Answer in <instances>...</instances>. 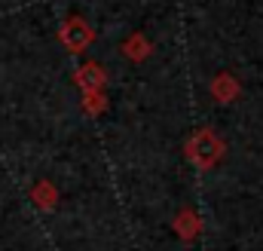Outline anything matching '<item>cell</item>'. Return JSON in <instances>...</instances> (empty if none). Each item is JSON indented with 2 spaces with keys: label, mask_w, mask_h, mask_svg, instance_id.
Segmentation results:
<instances>
[{
  "label": "cell",
  "mask_w": 263,
  "mask_h": 251,
  "mask_svg": "<svg viewBox=\"0 0 263 251\" xmlns=\"http://www.w3.org/2000/svg\"><path fill=\"white\" fill-rule=\"evenodd\" d=\"M220 153H223V144H220V138H217L211 129H199L196 135L187 141V156L196 163L199 169L214 166V163L220 159Z\"/></svg>",
  "instance_id": "6da1fadb"
},
{
  "label": "cell",
  "mask_w": 263,
  "mask_h": 251,
  "mask_svg": "<svg viewBox=\"0 0 263 251\" xmlns=\"http://www.w3.org/2000/svg\"><path fill=\"white\" fill-rule=\"evenodd\" d=\"M77 83L83 86V92H98V89L107 83V77L98 70V64H83V67L77 70Z\"/></svg>",
  "instance_id": "3957f363"
},
{
  "label": "cell",
  "mask_w": 263,
  "mask_h": 251,
  "mask_svg": "<svg viewBox=\"0 0 263 251\" xmlns=\"http://www.w3.org/2000/svg\"><path fill=\"white\" fill-rule=\"evenodd\" d=\"M59 37H62V43H65L70 52H83V49L95 40V31H92V28H89L80 15H70L65 25H62Z\"/></svg>",
  "instance_id": "7a4b0ae2"
}]
</instances>
